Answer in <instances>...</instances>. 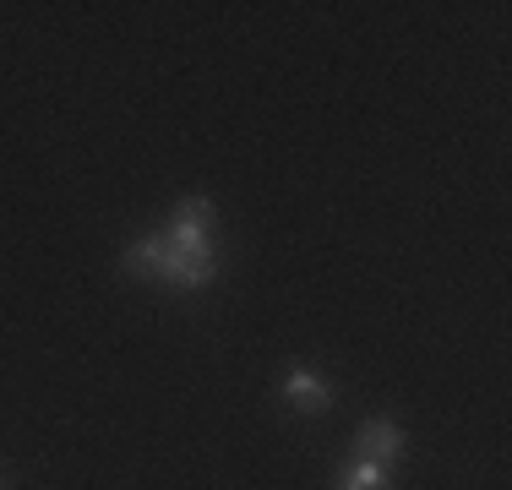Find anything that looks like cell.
Listing matches in <instances>:
<instances>
[{"instance_id": "1", "label": "cell", "mask_w": 512, "mask_h": 490, "mask_svg": "<svg viewBox=\"0 0 512 490\" xmlns=\"http://www.w3.org/2000/svg\"><path fill=\"white\" fill-rule=\"evenodd\" d=\"M126 267L137 278H158V284H169V289H207L218 273V256H180L175 245L164 240V229H153V235H142L126 251Z\"/></svg>"}, {"instance_id": "2", "label": "cell", "mask_w": 512, "mask_h": 490, "mask_svg": "<svg viewBox=\"0 0 512 490\" xmlns=\"http://www.w3.org/2000/svg\"><path fill=\"white\" fill-rule=\"evenodd\" d=\"M164 240L175 245L180 256H218L213 251V202H207V196H186V202L175 207V218H169Z\"/></svg>"}, {"instance_id": "3", "label": "cell", "mask_w": 512, "mask_h": 490, "mask_svg": "<svg viewBox=\"0 0 512 490\" xmlns=\"http://www.w3.org/2000/svg\"><path fill=\"white\" fill-rule=\"evenodd\" d=\"M355 447H360L365 463H382V469L404 463V431H398L393 420H365L360 436H355Z\"/></svg>"}, {"instance_id": "4", "label": "cell", "mask_w": 512, "mask_h": 490, "mask_svg": "<svg viewBox=\"0 0 512 490\" xmlns=\"http://www.w3.org/2000/svg\"><path fill=\"white\" fill-rule=\"evenodd\" d=\"M284 398H289V409H300V414H327V409H333V387H327L316 371H306V365L289 371Z\"/></svg>"}, {"instance_id": "5", "label": "cell", "mask_w": 512, "mask_h": 490, "mask_svg": "<svg viewBox=\"0 0 512 490\" xmlns=\"http://www.w3.org/2000/svg\"><path fill=\"white\" fill-rule=\"evenodd\" d=\"M393 485V474L382 469V463H344V469H338V490H387Z\"/></svg>"}]
</instances>
